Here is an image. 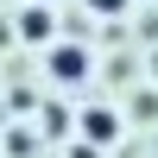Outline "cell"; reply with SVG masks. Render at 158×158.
I'll return each instance as SVG.
<instances>
[{
    "label": "cell",
    "mask_w": 158,
    "mask_h": 158,
    "mask_svg": "<svg viewBox=\"0 0 158 158\" xmlns=\"http://www.w3.org/2000/svg\"><path fill=\"white\" fill-rule=\"evenodd\" d=\"M19 32H25V38H44V32H51V13H44V6H32V13L19 19Z\"/></svg>",
    "instance_id": "cell-3"
},
{
    "label": "cell",
    "mask_w": 158,
    "mask_h": 158,
    "mask_svg": "<svg viewBox=\"0 0 158 158\" xmlns=\"http://www.w3.org/2000/svg\"><path fill=\"white\" fill-rule=\"evenodd\" d=\"M82 133H89V139H114V114H108V108H89V114H82Z\"/></svg>",
    "instance_id": "cell-2"
},
{
    "label": "cell",
    "mask_w": 158,
    "mask_h": 158,
    "mask_svg": "<svg viewBox=\"0 0 158 158\" xmlns=\"http://www.w3.org/2000/svg\"><path fill=\"white\" fill-rule=\"evenodd\" d=\"M51 70H57L63 82H76V76L89 70V57H82V51H57V57H51Z\"/></svg>",
    "instance_id": "cell-1"
},
{
    "label": "cell",
    "mask_w": 158,
    "mask_h": 158,
    "mask_svg": "<svg viewBox=\"0 0 158 158\" xmlns=\"http://www.w3.org/2000/svg\"><path fill=\"white\" fill-rule=\"evenodd\" d=\"M89 6H95V13H120L127 0H89Z\"/></svg>",
    "instance_id": "cell-4"
}]
</instances>
